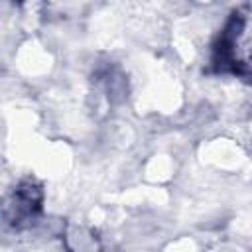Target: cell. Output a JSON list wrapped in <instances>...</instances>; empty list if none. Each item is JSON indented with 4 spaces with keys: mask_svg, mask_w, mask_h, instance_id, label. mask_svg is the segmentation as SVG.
Wrapping results in <instances>:
<instances>
[{
    "mask_svg": "<svg viewBox=\"0 0 252 252\" xmlns=\"http://www.w3.org/2000/svg\"><path fill=\"white\" fill-rule=\"evenodd\" d=\"M215 65L252 81V4L234 10L224 24L215 45Z\"/></svg>",
    "mask_w": 252,
    "mask_h": 252,
    "instance_id": "6da1fadb",
    "label": "cell"
},
{
    "mask_svg": "<svg viewBox=\"0 0 252 252\" xmlns=\"http://www.w3.org/2000/svg\"><path fill=\"white\" fill-rule=\"evenodd\" d=\"M41 203H43L41 185L35 179H32V177L22 179L14 187V191L10 193V197L6 199L4 219L14 228L30 226V224L35 222L37 215L41 213Z\"/></svg>",
    "mask_w": 252,
    "mask_h": 252,
    "instance_id": "7a4b0ae2",
    "label": "cell"
}]
</instances>
